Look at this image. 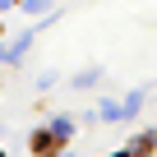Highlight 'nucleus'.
I'll return each instance as SVG.
<instances>
[{"label":"nucleus","mask_w":157,"mask_h":157,"mask_svg":"<svg viewBox=\"0 0 157 157\" xmlns=\"http://www.w3.org/2000/svg\"><path fill=\"white\" fill-rule=\"evenodd\" d=\"M28 46H33V33H19L14 42H5V46H0V60H5V65H10V60H19V56H23Z\"/></svg>","instance_id":"f257e3e1"},{"label":"nucleus","mask_w":157,"mask_h":157,"mask_svg":"<svg viewBox=\"0 0 157 157\" xmlns=\"http://www.w3.org/2000/svg\"><path fill=\"white\" fill-rule=\"evenodd\" d=\"M23 10H28V14H46L51 5H46V0H23Z\"/></svg>","instance_id":"f03ea898"}]
</instances>
